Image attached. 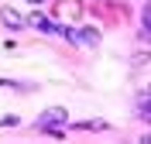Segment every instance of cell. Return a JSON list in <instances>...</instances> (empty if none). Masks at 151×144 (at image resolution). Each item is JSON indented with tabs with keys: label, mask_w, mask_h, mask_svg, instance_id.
Returning a JSON list of instances; mask_svg holds the SVG:
<instances>
[{
	"label": "cell",
	"mask_w": 151,
	"mask_h": 144,
	"mask_svg": "<svg viewBox=\"0 0 151 144\" xmlns=\"http://www.w3.org/2000/svg\"><path fill=\"white\" fill-rule=\"evenodd\" d=\"M31 24H35V28H38V31H58V28H55V24H52V21H48V17H45V14H31Z\"/></svg>",
	"instance_id": "3"
},
{
	"label": "cell",
	"mask_w": 151,
	"mask_h": 144,
	"mask_svg": "<svg viewBox=\"0 0 151 144\" xmlns=\"http://www.w3.org/2000/svg\"><path fill=\"white\" fill-rule=\"evenodd\" d=\"M28 4H41V0H28Z\"/></svg>",
	"instance_id": "5"
},
{
	"label": "cell",
	"mask_w": 151,
	"mask_h": 144,
	"mask_svg": "<svg viewBox=\"0 0 151 144\" xmlns=\"http://www.w3.org/2000/svg\"><path fill=\"white\" fill-rule=\"evenodd\" d=\"M14 124H17V117H14V113H7L4 120H0V127H14Z\"/></svg>",
	"instance_id": "4"
},
{
	"label": "cell",
	"mask_w": 151,
	"mask_h": 144,
	"mask_svg": "<svg viewBox=\"0 0 151 144\" xmlns=\"http://www.w3.org/2000/svg\"><path fill=\"white\" fill-rule=\"evenodd\" d=\"M0 21H4L10 31H21V28H24V17H21L14 7H4V10H0Z\"/></svg>",
	"instance_id": "2"
},
{
	"label": "cell",
	"mask_w": 151,
	"mask_h": 144,
	"mask_svg": "<svg viewBox=\"0 0 151 144\" xmlns=\"http://www.w3.org/2000/svg\"><path fill=\"white\" fill-rule=\"evenodd\" d=\"M65 120H69V113H65V110H62V106H52V110H45V113H41L38 127H41V130H48V134H62Z\"/></svg>",
	"instance_id": "1"
}]
</instances>
